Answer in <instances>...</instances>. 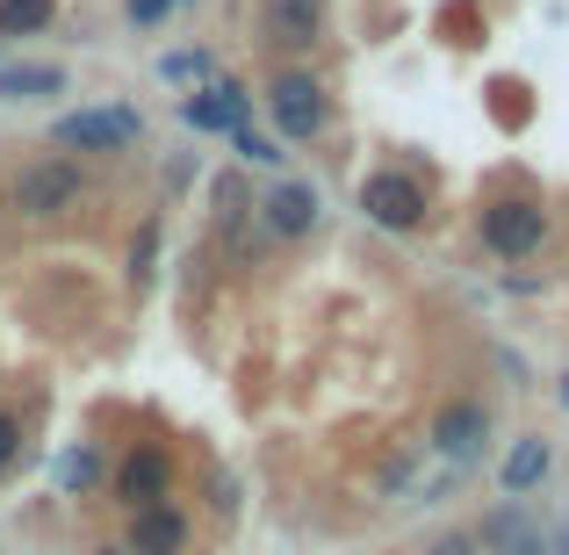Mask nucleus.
<instances>
[{
    "label": "nucleus",
    "mask_w": 569,
    "mask_h": 555,
    "mask_svg": "<svg viewBox=\"0 0 569 555\" xmlns=\"http://www.w3.org/2000/svg\"><path fill=\"white\" fill-rule=\"evenodd\" d=\"M432 555H483V542H476V527H455V534L432 542Z\"/></svg>",
    "instance_id": "obj_22"
},
{
    "label": "nucleus",
    "mask_w": 569,
    "mask_h": 555,
    "mask_svg": "<svg viewBox=\"0 0 569 555\" xmlns=\"http://www.w3.org/2000/svg\"><path fill=\"white\" fill-rule=\"evenodd\" d=\"M152 267H159V217H144L138 231H130V260H123L130 289H152Z\"/></svg>",
    "instance_id": "obj_17"
},
{
    "label": "nucleus",
    "mask_w": 569,
    "mask_h": 555,
    "mask_svg": "<svg viewBox=\"0 0 569 555\" xmlns=\"http://www.w3.org/2000/svg\"><path fill=\"white\" fill-rule=\"evenodd\" d=\"M66 87V66H51V58H0V109H37V101H58Z\"/></svg>",
    "instance_id": "obj_12"
},
{
    "label": "nucleus",
    "mask_w": 569,
    "mask_h": 555,
    "mask_svg": "<svg viewBox=\"0 0 569 555\" xmlns=\"http://www.w3.org/2000/svg\"><path fill=\"white\" fill-rule=\"evenodd\" d=\"M22 447H29V433H22V418L14 412H0V476L14 469V462H22Z\"/></svg>",
    "instance_id": "obj_21"
},
{
    "label": "nucleus",
    "mask_w": 569,
    "mask_h": 555,
    "mask_svg": "<svg viewBox=\"0 0 569 555\" xmlns=\"http://www.w3.org/2000/svg\"><path fill=\"white\" fill-rule=\"evenodd\" d=\"M173 8H188V0H123V22L130 29H167Z\"/></svg>",
    "instance_id": "obj_20"
},
{
    "label": "nucleus",
    "mask_w": 569,
    "mask_h": 555,
    "mask_svg": "<svg viewBox=\"0 0 569 555\" xmlns=\"http://www.w3.org/2000/svg\"><path fill=\"white\" fill-rule=\"evenodd\" d=\"M94 555H123V548H94Z\"/></svg>",
    "instance_id": "obj_24"
},
{
    "label": "nucleus",
    "mask_w": 569,
    "mask_h": 555,
    "mask_svg": "<svg viewBox=\"0 0 569 555\" xmlns=\"http://www.w3.org/2000/svg\"><path fill=\"white\" fill-rule=\"evenodd\" d=\"M556 397H562V412H569V375H562V383H556Z\"/></svg>",
    "instance_id": "obj_23"
},
{
    "label": "nucleus",
    "mask_w": 569,
    "mask_h": 555,
    "mask_svg": "<svg viewBox=\"0 0 569 555\" xmlns=\"http://www.w3.org/2000/svg\"><path fill=\"white\" fill-rule=\"evenodd\" d=\"M325 14H332V0H267L260 37H267V51H274V66H296V58L318 51L325 43Z\"/></svg>",
    "instance_id": "obj_9"
},
{
    "label": "nucleus",
    "mask_w": 569,
    "mask_h": 555,
    "mask_svg": "<svg viewBox=\"0 0 569 555\" xmlns=\"http://www.w3.org/2000/svg\"><path fill=\"white\" fill-rule=\"evenodd\" d=\"M490 433H498V426H490L483 397H447L440 412H432V455L461 476V469H476V462L490 455Z\"/></svg>",
    "instance_id": "obj_8"
},
{
    "label": "nucleus",
    "mask_w": 569,
    "mask_h": 555,
    "mask_svg": "<svg viewBox=\"0 0 569 555\" xmlns=\"http://www.w3.org/2000/svg\"><path fill=\"white\" fill-rule=\"evenodd\" d=\"M353 202H361V217L376 224V231H397V238L426 231V217H432V195H426V181H418L411 167H376Z\"/></svg>",
    "instance_id": "obj_6"
},
{
    "label": "nucleus",
    "mask_w": 569,
    "mask_h": 555,
    "mask_svg": "<svg viewBox=\"0 0 569 555\" xmlns=\"http://www.w3.org/2000/svg\"><path fill=\"white\" fill-rule=\"evenodd\" d=\"M194 548V519L181 505H144V513H130L123 527V555H188Z\"/></svg>",
    "instance_id": "obj_11"
},
{
    "label": "nucleus",
    "mask_w": 569,
    "mask_h": 555,
    "mask_svg": "<svg viewBox=\"0 0 569 555\" xmlns=\"http://www.w3.org/2000/svg\"><path fill=\"white\" fill-rule=\"evenodd\" d=\"M260 116L281 145H310L332 130V87L318 80L310 66H274L260 87Z\"/></svg>",
    "instance_id": "obj_3"
},
{
    "label": "nucleus",
    "mask_w": 569,
    "mask_h": 555,
    "mask_svg": "<svg viewBox=\"0 0 569 555\" xmlns=\"http://www.w3.org/2000/svg\"><path fill=\"white\" fill-rule=\"evenodd\" d=\"M231 145H238V159H246V167H281V159H289V152H281V138H274V130H252V123L238 130Z\"/></svg>",
    "instance_id": "obj_19"
},
{
    "label": "nucleus",
    "mask_w": 569,
    "mask_h": 555,
    "mask_svg": "<svg viewBox=\"0 0 569 555\" xmlns=\"http://www.w3.org/2000/svg\"><path fill=\"white\" fill-rule=\"evenodd\" d=\"M476 238H483V252H490V260H505V267L533 260V252L548 246V209H541V195H527V188L490 195V202L476 209Z\"/></svg>",
    "instance_id": "obj_4"
},
{
    "label": "nucleus",
    "mask_w": 569,
    "mask_h": 555,
    "mask_svg": "<svg viewBox=\"0 0 569 555\" xmlns=\"http://www.w3.org/2000/svg\"><path fill=\"white\" fill-rule=\"evenodd\" d=\"M159 80H167V87H202V80H217V51H202V43L167 51V58H159Z\"/></svg>",
    "instance_id": "obj_16"
},
{
    "label": "nucleus",
    "mask_w": 569,
    "mask_h": 555,
    "mask_svg": "<svg viewBox=\"0 0 569 555\" xmlns=\"http://www.w3.org/2000/svg\"><path fill=\"white\" fill-rule=\"evenodd\" d=\"M51 152L80 159V167H109V159H130L144 145V116L130 101H94V109H66L51 116Z\"/></svg>",
    "instance_id": "obj_2"
},
{
    "label": "nucleus",
    "mask_w": 569,
    "mask_h": 555,
    "mask_svg": "<svg viewBox=\"0 0 569 555\" xmlns=\"http://www.w3.org/2000/svg\"><path fill=\"white\" fill-rule=\"evenodd\" d=\"M51 484L66 490V498H94V490H109V462H101V447L72 440L66 455H51Z\"/></svg>",
    "instance_id": "obj_14"
},
{
    "label": "nucleus",
    "mask_w": 569,
    "mask_h": 555,
    "mask_svg": "<svg viewBox=\"0 0 569 555\" xmlns=\"http://www.w3.org/2000/svg\"><path fill=\"white\" fill-rule=\"evenodd\" d=\"M209 202H217V231H246V217H252V188L238 181H217V195H209Z\"/></svg>",
    "instance_id": "obj_18"
},
{
    "label": "nucleus",
    "mask_w": 569,
    "mask_h": 555,
    "mask_svg": "<svg viewBox=\"0 0 569 555\" xmlns=\"http://www.w3.org/2000/svg\"><path fill=\"white\" fill-rule=\"evenodd\" d=\"M173 484H181V462H173L167 440H130L109 469V505L123 513H144V505H167Z\"/></svg>",
    "instance_id": "obj_5"
},
{
    "label": "nucleus",
    "mask_w": 569,
    "mask_h": 555,
    "mask_svg": "<svg viewBox=\"0 0 569 555\" xmlns=\"http://www.w3.org/2000/svg\"><path fill=\"white\" fill-rule=\"evenodd\" d=\"M548 469H556V447H548L541 433H519V440L505 447V462H498L505 498H533V490L548 484Z\"/></svg>",
    "instance_id": "obj_13"
},
{
    "label": "nucleus",
    "mask_w": 569,
    "mask_h": 555,
    "mask_svg": "<svg viewBox=\"0 0 569 555\" xmlns=\"http://www.w3.org/2000/svg\"><path fill=\"white\" fill-rule=\"evenodd\" d=\"M66 0H0V43H22V37H43L58 22Z\"/></svg>",
    "instance_id": "obj_15"
},
{
    "label": "nucleus",
    "mask_w": 569,
    "mask_h": 555,
    "mask_svg": "<svg viewBox=\"0 0 569 555\" xmlns=\"http://www.w3.org/2000/svg\"><path fill=\"white\" fill-rule=\"evenodd\" d=\"M87 195H94V167L51 152V145L29 152L22 167L8 174V209L22 224H58V217H72V209H87Z\"/></svg>",
    "instance_id": "obj_1"
},
{
    "label": "nucleus",
    "mask_w": 569,
    "mask_h": 555,
    "mask_svg": "<svg viewBox=\"0 0 569 555\" xmlns=\"http://www.w3.org/2000/svg\"><path fill=\"white\" fill-rule=\"evenodd\" d=\"M181 123L202 130V138H238V130L252 123V95L231 80V72H217V80H202V87L181 95Z\"/></svg>",
    "instance_id": "obj_10"
},
{
    "label": "nucleus",
    "mask_w": 569,
    "mask_h": 555,
    "mask_svg": "<svg viewBox=\"0 0 569 555\" xmlns=\"http://www.w3.org/2000/svg\"><path fill=\"white\" fill-rule=\"evenodd\" d=\"M252 217H260L267 246H303V238L325 224V195L310 181H296V174H281V181H267L252 195Z\"/></svg>",
    "instance_id": "obj_7"
}]
</instances>
